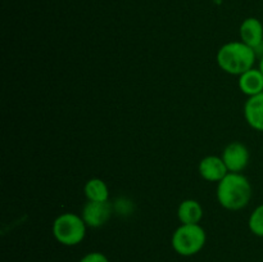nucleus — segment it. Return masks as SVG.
<instances>
[{
	"mask_svg": "<svg viewBox=\"0 0 263 262\" xmlns=\"http://www.w3.org/2000/svg\"><path fill=\"white\" fill-rule=\"evenodd\" d=\"M216 197L221 207L225 210H243L251 202L252 185L240 172H229L220 182H217Z\"/></svg>",
	"mask_w": 263,
	"mask_h": 262,
	"instance_id": "obj_1",
	"label": "nucleus"
},
{
	"mask_svg": "<svg viewBox=\"0 0 263 262\" xmlns=\"http://www.w3.org/2000/svg\"><path fill=\"white\" fill-rule=\"evenodd\" d=\"M257 51L243 41H230L218 49L216 61L223 72L233 76H240L254 68Z\"/></svg>",
	"mask_w": 263,
	"mask_h": 262,
	"instance_id": "obj_2",
	"label": "nucleus"
},
{
	"mask_svg": "<svg viewBox=\"0 0 263 262\" xmlns=\"http://www.w3.org/2000/svg\"><path fill=\"white\" fill-rule=\"evenodd\" d=\"M207 234L199 223H181L171 238L172 248L180 256L190 257L199 253L205 246Z\"/></svg>",
	"mask_w": 263,
	"mask_h": 262,
	"instance_id": "obj_3",
	"label": "nucleus"
},
{
	"mask_svg": "<svg viewBox=\"0 0 263 262\" xmlns=\"http://www.w3.org/2000/svg\"><path fill=\"white\" fill-rule=\"evenodd\" d=\"M86 228L87 225L81 216L72 212H64L53 221L51 233L58 243L72 247L84 240Z\"/></svg>",
	"mask_w": 263,
	"mask_h": 262,
	"instance_id": "obj_4",
	"label": "nucleus"
},
{
	"mask_svg": "<svg viewBox=\"0 0 263 262\" xmlns=\"http://www.w3.org/2000/svg\"><path fill=\"white\" fill-rule=\"evenodd\" d=\"M113 205L107 202H91L87 200L81 211V217L89 228L99 229L109 221L113 213Z\"/></svg>",
	"mask_w": 263,
	"mask_h": 262,
	"instance_id": "obj_5",
	"label": "nucleus"
},
{
	"mask_svg": "<svg viewBox=\"0 0 263 262\" xmlns=\"http://www.w3.org/2000/svg\"><path fill=\"white\" fill-rule=\"evenodd\" d=\"M221 158L225 162L229 172H241L249 163V149L240 141H233L228 144L222 152Z\"/></svg>",
	"mask_w": 263,
	"mask_h": 262,
	"instance_id": "obj_6",
	"label": "nucleus"
},
{
	"mask_svg": "<svg viewBox=\"0 0 263 262\" xmlns=\"http://www.w3.org/2000/svg\"><path fill=\"white\" fill-rule=\"evenodd\" d=\"M199 174L207 181L220 182L229 174V170L221 157L207 156L199 162Z\"/></svg>",
	"mask_w": 263,
	"mask_h": 262,
	"instance_id": "obj_7",
	"label": "nucleus"
},
{
	"mask_svg": "<svg viewBox=\"0 0 263 262\" xmlns=\"http://www.w3.org/2000/svg\"><path fill=\"white\" fill-rule=\"evenodd\" d=\"M239 33H240V41L253 48L256 51L263 44V25L258 18H246L241 22Z\"/></svg>",
	"mask_w": 263,
	"mask_h": 262,
	"instance_id": "obj_8",
	"label": "nucleus"
},
{
	"mask_svg": "<svg viewBox=\"0 0 263 262\" xmlns=\"http://www.w3.org/2000/svg\"><path fill=\"white\" fill-rule=\"evenodd\" d=\"M244 118L252 128L263 133V92L248 98L244 104Z\"/></svg>",
	"mask_w": 263,
	"mask_h": 262,
	"instance_id": "obj_9",
	"label": "nucleus"
},
{
	"mask_svg": "<svg viewBox=\"0 0 263 262\" xmlns=\"http://www.w3.org/2000/svg\"><path fill=\"white\" fill-rule=\"evenodd\" d=\"M238 85L240 91L248 98L263 92V74L258 68H252L239 76Z\"/></svg>",
	"mask_w": 263,
	"mask_h": 262,
	"instance_id": "obj_10",
	"label": "nucleus"
},
{
	"mask_svg": "<svg viewBox=\"0 0 263 262\" xmlns=\"http://www.w3.org/2000/svg\"><path fill=\"white\" fill-rule=\"evenodd\" d=\"M177 217L181 223H199L203 218V207L198 200L185 199L177 208Z\"/></svg>",
	"mask_w": 263,
	"mask_h": 262,
	"instance_id": "obj_11",
	"label": "nucleus"
},
{
	"mask_svg": "<svg viewBox=\"0 0 263 262\" xmlns=\"http://www.w3.org/2000/svg\"><path fill=\"white\" fill-rule=\"evenodd\" d=\"M85 197L91 202H107L109 199V189L104 180L99 177H92L85 182Z\"/></svg>",
	"mask_w": 263,
	"mask_h": 262,
	"instance_id": "obj_12",
	"label": "nucleus"
},
{
	"mask_svg": "<svg viewBox=\"0 0 263 262\" xmlns=\"http://www.w3.org/2000/svg\"><path fill=\"white\" fill-rule=\"evenodd\" d=\"M248 228L256 236L263 238V203L257 205L251 213L248 220Z\"/></svg>",
	"mask_w": 263,
	"mask_h": 262,
	"instance_id": "obj_13",
	"label": "nucleus"
},
{
	"mask_svg": "<svg viewBox=\"0 0 263 262\" xmlns=\"http://www.w3.org/2000/svg\"><path fill=\"white\" fill-rule=\"evenodd\" d=\"M79 262H109V259L102 252H90L85 254Z\"/></svg>",
	"mask_w": 263,
	"mask_h": 262,
	"instance_id": "obj_14",
	"label": "nucleus"
},
{
	"mask_svg": "<svg viewBox=\"0 0 263 262\" xmlns=\"http://www.w3.org/2000/svg\"><path fill=\"white\" fill-rule=\"evenodd\" d=\"M258 69H259V71L262 72V74H263V55L261 57V59H259V63H258Z\"/></svg>",
	"mask_w": 263,
	"mask_h": 262,
	"instance_id": "obj_15",
	"label": "nucleus"
}]
</instances>
